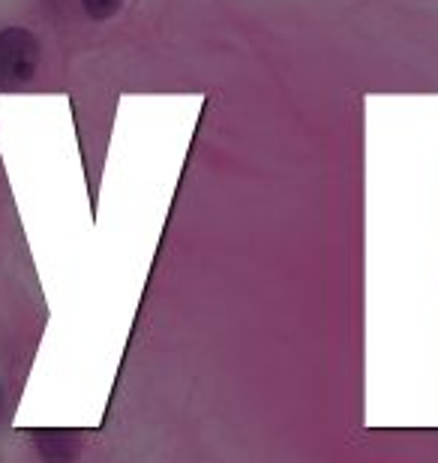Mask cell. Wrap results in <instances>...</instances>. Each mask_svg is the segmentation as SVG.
<instances>
[{"label": "cell", "mask_w": 438, "mask_h": 463, "mask_svg": "<svg viewBox=\"0 0 438 463\" xmlns=\"http://www.w3.org/2000/svg\"><path fill=\"white\" fill-rule=\"evenodd\" d=\"M85 13L97 22H106V18H115L120 9H124V0H81Z\"/></svg>", "instance_id": "7a4b0ae2"}, {"label": "cell", "mask_w": 438, "mask_h": 463, "mask_svg": "<svg viewBox=\"0 0 438 463\" xmlns=\"http://www.w3.org/2000/svg\"><path fill=\"white\" fill-rule=\"evenodd\" d=\"M40 43L24 27L0 31V90H18L36 76Z\"/></svg>", "instance_id": "6da1fadb"}]
</instances>
